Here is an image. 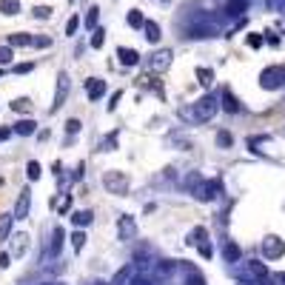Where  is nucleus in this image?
I'll return each mask as SVG.
<instances>
[{"label": "nucleus", "instance_id": "nucleus-1", "mask_svg": "<svg viewBox=\"0 0 285 285\" xmlns=\"http://www.w3.org/2000/svg\"><path fill=\"white\" fill-rule=\"evenodd\" d=\"M217 112H220L217 97H214V94H205L203 100L194 103V109H180V117H182V120H191V123H208Z\"/></svg>", "mask_w": 285, "mask_h": 285}, {"label": "nucleus", "instance_id": "nucleus-2", "mask_svg": "<svg viewBox=\"0 0 285 285\" xmlns=\"http://www.w3.org/2000/svg\"><path fill=\"white\" fill-rule=\"evenodd\" d=\"M103 185H106L109 194H125L128 191V177L123 171H106L103 174Z\"/></svg>", "mask_w": 285, "mask_h": 285}, {"label": "nucleus", "instance_id": "nucleus-3", "mask_svg": "<svg viewBox=\"0 0 285 285\" xmlns=\"http://www.w3.org/2000/svg\"><path fill=\"white\" fill-rule=\"evenodd\" d=\"M68 71H60L57 74V86H55V103H52V109L49 112H60L63 109V103H66V97H68Z\"/></svg>", "mask_w": 285, "mask_h": 285}, {"label": "nucleus", "instance_id": "nucleus-4", "mask_svg": "<svg viewBox=\"0 0 285 285\" xmlns=\"http://www.w3.org/2000/svg\"><path fill=\"white\" fill-rule=\"evenodd\" d=\"M171 57H174V52H171V49H163V52H154V55L148 57L146 60V68L148 71H166V68L171 66Z\"/></svg>", "mask_w": 285, "mask_h": 285}, {"label": "nucleus", "instance_id": "nucleus-5", "mask_svg": "<svg viewBox=\"0 0 285 285\" xmlns=\"http://www.w3.org/2000/svg\"><path fill=\"white\" fill-rule=\"evenodd\" d=\"M117 237L123 239V242H131V239L137 237V223L131 214H123L117 220Z\"/></svg>", "mask_w": 285, "mask_h": 285}, {"label": "nucleus", "instance_id": "nucleus-6", "mask_svg": "<svg viewBox=\"0 0 285 285\" xmlns=\"http://www.w3.org/2000/svg\"><path fill=\"white\" fill-rule=\"evenodd\" d=\"M29 211H32V188H23L20 197H17V203H14V220H26L29 217Z\"/></svg>", "mask_w": 285, "mask_h": 285}, {"label": "nucleus", "instance_id": "nucleus-7", "mask_svg": "<svg viewBox=\"0 0 285 285\" xmlns=\"http://www.w3.org/2000/svg\"><path fill=\"white\" fill-rule=\"evenodd\" d=\"M63 242H66V231H63V226H55V228H52V245L46 248V257L57 260V257H60V251H63Z\"/></svg>", "mask_w": 285, "mask_h": 285}, {"label": "nucleus", "instance_id": "nucleus-8", "mask_svg": "<svg viewBox=\"0 0 285 285\" xmlns=\"http://www.w3.org/2000/svg\"><path fill=\"white\" fill-rule=\"evenodd\" d=\"M283 80H285V68H265L262 71V89H277V86H283Z\"/></svg>", "mask_w": 285, "mask_h": 285}, {"label": "nucleus", "instance_id": "nucleus-9", "mask_svg": "<svg viewBox=\"0 0 285 285\" xmlns=\"http://www.w3.org/2000/svg\"><path fill=\"white\" fill-rule=\"evenodd\" d=\"M86 94H89V100H100L103 94H106V80L89 77L86 80Z\"/></svg>", "mask_w": 285, "mask_h": 285}, {"label": "nucleus", "instance_id": "nucleus-10", "mask_svg": "<svg viewBox=\"0 0 285 285\" xmlns=\"http://www.w3.org/2000/svg\"><path fill=\"white\" fill-rule=\"evenodd\" d=\"M9 239H11V254H14V257H23L26 248H29V234H26V231H20V234H9Z\"/></svg>", "mask_w": 285, "mask_h": 285}, {"label": "nucleus", "instance_id": "nucleus-11", "mask_svg": "<svg viewBox=\"0 0 285 285\" xmlns=\"http://www.w3.org/2000/svg\"><path fill=\"white\" fill-rule=\"evenodd\" d=\"M11 131H14V134H20V137H32L34 131H37V123H34L32 117H26V120H17Z\"/></svg>", "mask_w": 285, "mask_h": 285}, {"label": "nucleus", "instance_id": "nucleus-12", "mask_svg": "<svg viewBox=\"0 0 285 285\" xmlns=\"http://www.w3.org/2000/svg\"><path fill=\"white\" fill-rule=\"evenodd\" d=\"M117 57H120V63H123V66H137V63H140V52L125 49V46H120V49H117Z\"/></svg>", "mask_w": 285, "mask_h": 285}, {"label": "nucleus", "instance_id": "nucleus-13", "mask_svg": "<svg viewBox=\"0 0 285 285\" xmlns=\"http://www.w3.org/2000/svg\"><path fill=\"white\" fill-rule=\"evenodd\" d=\"M11 226H14V214H11V211H3V214H0V242L9 239Z\"/></svg>", "mask_w": 285, "mask_h": 285}, {"label": "nucleus", "instance_id": "nucleus-14", "mask_svg": "<svg viewBox=\"0 0 285 285\" xmlns=\"http://www.w3.org/2000/svg\"><path fill=\"white\" fill-rule=\"evenodd\" d=\"M0 14L17 17V14H20V0H0Z\"/></svg>", "mask_w": 285, "mask_h": 285}, {"label": "nucleus", "instance_id": "nucleus-15", "mask_svg": "<svg viewBox=\"0 0 285 285\" xmlns=\"http://www.w3.org/2000/svg\"><path fill=\"white\" fill-rule=\"evenodd\" d=\"M143 32H146V40L148 43H160V37H163V34H160V26L154 20H146L143 23Z\"/></svg>", "mask_w": 285, "mask_h": 285}, {"label": "nucleus", "instance_id": "nucleus-16", "mask_svg": "<svg viewBox=\"0 0 285 285\" xmlns=\"http://www.w3.org/2000/svg\"><path fill=\"white\" fill-rule=\"evenodd\" d=\"M245 9H248V3H245V0H228V3H226V14H231V17H239Z\"/></svg>", "mask_w": 285, "mask_h": 285}, {"label": "nucleus", "instance_id": "nucleus-17", "mask_svg": "<svg viewBox=\"0 0 285 285\" xmlns=\"http://www.w3.org/2000/svg\"><path fill=\"white\" fill-rule=\"evenodd\" d=\"M71 223L80 226V228H86V226L94 223V214H91V211H74V214H71Z\"/></svg>", "mask_w": 285, "mask_h": 285}, {"label": "nucleus", "instance_id": "nucleus-18", "mask_svg": "<svg viewBox=\"0 0 285 285\" xmlns=\"http://www.w3.org/2000/svg\"><path fill=\"white\" fill-rule=\"evenodd\" d=\"M9 46L11 49H17V46H32V34H26V32L9 34Z\"/></svg>", "mask_w": 285, "mask_h": 285}, {"label": "nucleus", "instance_id": "nucleus-19", "mask_svg": "<svg viewBox=\"0 0 285 285\" xmlns=\"http://www.w3.org/2000/svg\"><path fill=\"white\" fill-rule=\"evenodd\" d=\"M283 254V242L277 237H268L265 239V257H280Z\"/></svg>", "mask_w": 285, "mask_h": 285}, {"label": "nucleus", "instance_id": "nucleus-20", "mask_svg": "<svg viewBox=\"0 0 285 285\" xmlns=\"http://www.w3.org/2000/svg\"><path fill=\"white\" fill-rule=\"evenodd\" d=\"M223 109H226L228 114H237L239 112V103H237V97H234L231 91H223Z\"/></svg>", "mask_w": 285, "mask_h": 285}, {"label": "nucleus", "instance_id": "nucleus-21", "mask_svg": "<svg viewBox=\"0 0 285 285\" xmlns=\"http://www.w3.org/2000/svg\"><path fill=\"white\" fill-rule=\"evenodd\" d=\"M174 271V262H154V277H157V280H166V277H169V274Z\"/></svg>", "mask_w": 285, "mask_h": 285}, {"label": "nucleus", "instance_id": "nucleus-22", "mask_svg": "<svg viewBox=\"0 0 285 285\" xmlns=\"http://www.w3.org/2000/svg\"><path fill=\"white\" fill-rule=\"evenodd\" d=\"M131 274H134V268H131V265H125V268H120V271H117V274L112 277V285H125V283H128V277H131Z\"/></svg>", "mask_w": 285, "mask_h": 285}, {"label": "nucleus", "instance_id": "nucleus-23", "mask_svg": "<svg viewBox=\"0 0 285 285\" xmlns=\"http://www.w3.org/2000/svg\"><path fill=\"white\" fill-rule=\"evenodd\" d=\"M117 143H120V134H117V131H112V134H106V137H103L100 151H114V148H117Z\"/></svg>", "mask_w": 285, "mask_h": 285}, {"label": "nucleus", "instance_id": "nucleus-24", "mask_svg": "<svg viewBox=\"0 0 285 285\" xmlns=\"http://www.w3.org/2000/svg\"><path fill=\"white\" fill-rule=\"evenodd\" d=\"M125 23H128L131 29H140V26L146 23V17L140 14V9H131V11H128V14H125Z\"/></svg>", "mask_w": 285, "mask_h": 285}, {"label": "nucleus", "instance_id": "nucleus-25", "mask_svg": "<svg viewBox=\"0 0 285 285\" xmlns=\"http://www.w3.org/2000/svg\"><path fill=\"white\" fill-rule=\"evenodd\" d=\"M11 60H14V49H11L9 43L6 46H0V66L6 68V66H11Z\"/></svg>", "mask_w": 285, "mask_h": 285}, {"label": "nucleus", "instance_id": "nucleus-26", "mask_svg": "<svg viewBox=\"0 0 285 285\" xmlns=\"http://www.w3.org/2000/svg\"><path fill=\"white\" fill-rule=\"evenodd\" d=\"M248 271H251V277H257V280H265V277H268V268H265V265H262V262H248Z\"/></svg>", "mask_w": 285, "mask_h": 285}, {"label": "nucleus", "instance_id": "nucleus-27", "mask_svg": "<svg viewBox=\"0 0 285 285\" xmlns=\"http://www.w3.org/2000/svg\"><path fill=\"white\" fill-rule=\"evenodd\" d=\"M91 49H103V43H106V32H103V29H97V26H94V29H91Z\"/></svg>", "mask_w": 285, "mask_h": 285}, {"label": "nucleus", "instance_id": "nucleus-28", "mask_svg": "<svg viewBox=\"0 0 285 285\" xmlns=\"http://www.w3.org/2000/svg\"><path fill=\"white\" fill-rule=\"evenodd\" d=\"M83 23H86V29L91 32V29H94V26L100 23V9H97V6H91V9H89V14H86V20H83Z\"/></svg>", "mask_w": 285, "mask_h": 285}, {"label": "nucleus", "instance_id": "nucleus-29", "mask_svg": "<svg viewBox=\"0 0 285 285\" xmlns=\"http://www.w3.org/2000/svg\"><path fill=\"white\" fill-rule=\"evenodd\" d=\"M223 257H226L228 262H237V260H239V245H234V242H226V248H223Z\"/></svg>", "mask_w": 285, "mask_h": 285}, {"label": "nucleus", "instance_id": "nucleus-30", "mask_svg": "<svg viewBox=\"0 0 285 285\" xmlns=\"http://www.w3.org/2000/svg\"><path fill=\"white\" fill-rule=\"evenodd\" d=\"M26 174H29V180H32V182H37V180H40V174H43L40 163H37V160H32V163L26 166Z\"/></svg>", "mask_w": 285, "mask_h": 285}, {"label": "nucleus", "instance_id": "nucleus-31", "mask_svg": "<svg viewBox=\"0 0 285 285\" xmlns=\"http://www.w3.org/2000/svg\"><path fill=\"white\" fill-rule=\"evenodd\" d=\"M11 109H14V112H32V100H29V97H17V100H11Z\"/></svg>", "mask_w": 285, "mask_h": 285}, {"label": "nucleus", "instance_id": "nucleus-32", "mask_svg": "<svg viewBox=\"0 0 285 285\" xmlns=\"http://www.w3.org/2000/svg\"><path fill=\"white\" fill-rule=\"evenodd\" d=\"M32 14L37 17V20H49V17L55 14V9H52V6H34V9H32Z\"/></svg>", "mask_w": 285, "mask_h": 285}, {"label": "nucleus", "instance_id": "nucleus-33", "mask_svg": "<svg viewBox=\"0 0 285 285\" xmlns=\"http://www.w3.org/2000/svg\"><path fill=\"white\" fill-rule=\"evenodd\" d=\"M125 285H154V283H151V277H148V274H131Z\"/></svg>", "mask_w": 285, "mask_h": 285}, {"label": "nucleus", "instance_id": "nucleus-34", "mask_svg": "<svg viewBox=\"0 0 285 285\" xmlns=\"http://www.w3.org/2000/svg\"><path fill=\"white\" fill-rule=\"evenodd\" d=\"M32 46L34 49H52V37L49 34H37V37H32Z\"/></svg>", "mask_w": 285, "mask_h": 285}, {"label": "nucleus", "instance_id": "nucleus-35", "mask_svg": "<svg viewBox=\"0 0 285 285\" xmlns=\"http://www.w3.org/2000/svg\"><path fill=\"white\" fill-rule=\"evenodd\" d=\"M55 208L60 211V214H66L68 208H71V194H63L60 200H55Z\"/></svg>", "mask_w": 285, "mask_h": 285}, {"label": "nucleus", "instance_id": "nucleus-36", "mask_svg": "<svg viewBox=\"0 0 285 285\" xmlns=\"http://www.w3.org/2000/svg\"><path fill=\"white\" fill-rule=\"evenodd\" d=\"M197 77H200L203 86H211V83H214V71H211V68H197Z\"/></svg>", "mask_w": 285, "mask_h": 285}, {"label": "nucleus", "instance_id": "nucleus-37", "mask_svg": "<svg viewBox=\"0 0 285 285\" xmlns=\"http://www.w3.org/2000/svg\"><path fill=\"white\" fill-rule=\"evenodd\" d=\"M83 245H86V234H83V231H74V234H71V248L83 251Z\"/></svg>", "mask_w": 285, "mask_h": 285}, {"label": "nucleus", "instance_id": "nucleus-38", "mask_svg": "<svg viewBox=\"0 0 285 285\" xmlns=\"http://www.w3.org/2000/svg\"><path fill=\"white\" fill-rule=\"evenodd\" d=\"M77 29H80V17H77V14H71V17H68V23H66V34H68V37H74V34H77Z\"/></svg>", "mask_w": 285, "mask_h": 285}, {"label": "nucleus", "instance_id": "nucleus-39", "mask_svg": "<svg viewBox=\"0 0 285 285\" xmlns=\"http://www.w3.org/2000/svg\"><path fill=\"white\" fill-rule=\"evenodd\" d=\"M231 143H234V137L228 134V131H220V134H217V146L220 148H231Z\"/></svg>", "mask_w": 285, "mask_h": 285}, {"label": "nucleus", "instance_id": "nucleus-40", "mask_svg": "<svg viewBox=\"0 0 285 285\" xmlns=\"http://www.w3.org/2000/svg\"><path fill=\"white\" fill-rule=\"evenodd\" d=\"M32 68H34V63H17V66H11V71L14 74H29Z\"/></svg>", "mask_w": 285, "mask_h": 285}, {"label": "nucleus", "instance_id": "nucleus-41", "mask_svg": "<svg viewBox=\"0 0 285 285\" xmlns=\"http://www.w3.org/2000/svg\"><path fill=\"white\" fill-rule=\"evenodd\" d=\"M185 271H188V285H203V277L194 271V268H185Z\"/></svg>", "mask_w": 285, "mask_h": 285}, {"label": "nucleus", "instance_id": "nucleus-42", "mask_svg": "<svg viewBox=\"0 0 285 285\" xmlns=\"http://www.w3.org/2000/svg\"><path fill=\"white\" fill-rule=\"evenodd\" d=\"M66 131H68V134H77V131H80V120H66Z\"/></svg>", "mask_w": 285, "mask_h": 285}, {"label": "nucleus", "instance_id": "nucleus-43", "mask_svg": "<svg viewBox=\"0 0 285 285\" xmlns=\"http://www.w3.org/2000/svg\"><path fill=\"white\" fill-rule=\"evenodd\" d=\"M120 97H123V91H114V94H112V100H109V112H114V109H117Z\"/></svg>", "mask_w": 285, "mask_h": 285}, {"label": "nucleus", "instance_id": "nucleus-44", "mask_svg": "<svg viewBox=\"0 0 285 285\" xmlns=\"http://www.w3.org/2000/svg\"><path fill=\"white\" fill-rule=\"evenodd\" d=\"M9 265H11V254L3 251V254H0V268H9Z\"/></svg>", "mask_w": 285, "mask_h": 285}, {"label": "nucleus", "instance_id": "nucleus-45", "mask_svg": "<svg viewBox=\"0 0 285 285\" xmlns=\"http://www.w3.org/2000/svg\"><path fill=\"white\" fill-rule=\"evenodd\" d=\"M248 46H251V49L262 46V37H260V34H251V37H248Z\"/></svg>", "mask_w": 285, "mask_h": 285}, {"label": "nucleus", "instance_id": "nucleus-46", "mask_svg": "<svg viewBox=\"0 0 285 285\" xmlns=\"http://www.w3.org/2000/svg\"><path fill=\"white\" fill-rule=\"evenodd\" d=\"M11 134H14V131H11V128H0V143H6V140H9Z\"/></svg>", "mask_w": 285, "mask_h": 285}, {"label": "nucleus", "instance_id": "nucleus-47", "mask_svg": "<svg viewBox=\"0 0 285 285\" xmlns=\"http://www.w3.org/2000/svg\"><path fill=\"white\" fill-rule=\"evenodd\" d=\"M71 180H74V182H80V180H83V166H77V171L71 174Z\"/></svg>", "mask_w": 285, "mask_h": 285}, {"label": "nucleus", "instance_id": "nucleus-48", "mask_svg": "<svg viewBox=\"0 0 285 285\" xmlns=\"http://www.w3.org/2000/svg\"><path fill=\"white\" fill-rule=\"evenodd\" d=\"M3 71H6V68H3V66H0V77H3Z\"/></svg>", "mask_w": 285, "mask_h": 285}, {"label": "nucleus", "instance_id": "nucleus-49", "mask_svg": "<svg viewBox=\"0 0 285 285\" xmlns=\"http://www.w3.org/2000/svg\"><path fill=\"white\" fill-rule=\"evenodd\" d=\"M68 3H77V0H68Z\"/></svg>", "mask_w": 285, "mask_h": 285}, {"label": "nucleus", "instance_id": "nucleus-50", "mask_svg": "<svg viewBox=\"0 0 285 285\" xmlns=\"http://www.w3.org/2000/svg\"><path fill=\"white\" fill-rule=\"evenodd\" d=\"M283 283H285V274H283Z\"/></svg>", "mask_w": 285, "mask_h": 285}, {"label": "nucleus", "instance_id": "nucleus-51", "mask_svg": "<svg viewBox=\"0 0 285 285\" xmlns=\"http://www.w3.org/2000/svg\"><path fill=\"white\" fill-rule=\"evenodd\" d=\"M52 285H60V283H52Z\"/></svg>", "mask_w": 285, "mask_h": 285}]
</instances>
